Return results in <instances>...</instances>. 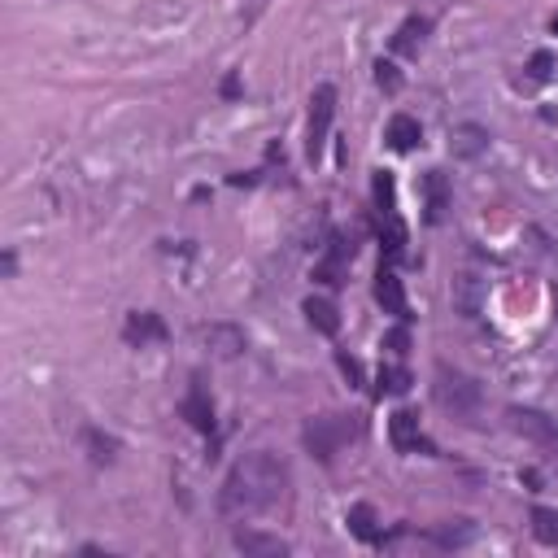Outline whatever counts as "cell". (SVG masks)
I'll use <instances>...</instances> for the list:
<instances>
[{"instance_id":"6da1fadb","label":"cell","mask_w":558,"mask_h":558,"mask_svg":"<svg viewBox=\"0 0 558 558\" xmlns=\"http://www.w3.org/2000/svg\"><path fill=\"white\" fill-rule=\"evenodd\" d=\"M288 493V463L257 449V454H245L231 472L223 475V489H219V510L227 519H249V515H262L271 510Z\"/></svg>"},{"instance_id":"7a4b0ae2","label":"cell","mask_w":558,"mask_h":558,"mask_svg":"<svg viewBox=\"0 0 558 558\" xmlns=\"http://www.w3.org/2000/svg\"><path fill=\"white\" fill-rule=\"evenodd\" d=\"M371 201H375V236H380V245L389 249V257H401L406 253V223L397 214V184H392L389 170H375Z\"/></svg>"},{"instance_id":"3957f363","label":"cell","mask_w":558,"mask_h":558,"mask_svg":"<svg viewBox=\"0 0 558 558\" xmlns=\"http://www.w3.org/2000/svg\"><path fill=\"white\" fill-rule=\"evenodd\" d=\"M432 397H436V406L449 410L454 418H463V423H472L480 415V384H475L472 375H463V371H454L449 363L436 366V384H432Z\"/></svg>"},{"instance_id":"277c9868","label":"cell","mask_w":558,"mask_h":558,"mask_svg":"<svg viewBox=\"0 0 558 558\" xmlns=\"http://www.w3.org/2000/svg\"><path fill=\"white\" fill-rule=\"evenodd\" d=\"M306 449L319 458V463H332L340 449L349 446L354 436H358V423H349L345 415H319L306 423Z\"/></svg>"},{"instance_id":"5b68a950","label":"cell","mask_w":558,"mask_h":558,"mask_svg":"<svg viewBox=\"0 0 558 558\" xmlns=\"http://www.w3.org/2000/svg\"><path fill=\"white\" fill-rule=\"evenodd\" d=\"M336 118V87L319 84L310 92V122H306V158L319 162L323 158V144H328V131H332Z\"/></svg>"},{"instance_id":"8992f818","label":"cell","mask_w":558,"mask_h":558,"mask_svg":"<svg viewBox=\"0 0 558 558\" xmlns=\"http://www.w3.org/2000/svg\"><path fill=\"white\" fill-rule=\"evenodd\" d=\"M506 418H510V428H515L524 441H532V446L545 449V454H558V423L550 415L528 410V406H510V410H506Z\"/></svg>"},{"instance_id":"52a82bcc","label":"cell","mask_w":558,"mask_h":558,"mask_svg":"<svg viewBox=\"0 0 558 558\" xmlns=\"http://www.w3.org/2000/svg\"><path fill=\"white\" fill-rule=\"evenodd\" d=\"M375 302L384 306V314H392L397 323H410V302H406V288L392 266H380L375 271Z\"/></svg>"},{"instance_id":"ba28073f","label":"cell","mask_w":558,"mask_h":558,"mask_svg":"<svg viewBox=\"0 0 558 558\" xmlns=\"http://www.w3.org/2000/svg\"><path fill=\"white\" fill-rule=\"evenodd\" d=\"M349 257H354V245H345V236H332L328 253L314 262V284H323V288H340V284H345V266H349Z\"/></svg>"},{"instance_id":"9c48e42d","label":"cell","mask_w":558,"mask_h":558,"mask_svg":"<svg viewBox=\"0 0 558 558\" xmlns=\"http://www.w3.org/2000/svg\"><path fill=\"white\" fill-rule=\"evenodd\" d=\"M389 441L397 454H415V449H432L428 446V436H423V428H418V415L415 410H392L389 418Z\"/></svg>"},{"instance_id":"30bf717a","label":"cell","mask_w":558,"mask_h":558,"mask_svg":"<svg viewBox=\"0 0 558 558\" xmlns=\"http://www.w3.org/2000/svg\"><path fill=\"white\" fill-rule=\"evenodd\" d=\"M196 336L210 345L214 358H240V354H245V332L231 328V323H210V328H201Z\"/></svg>"},{"instance_id":"8fae6325","label":"cell","mask_w":558,"mask_h":558,"mask_svg":"<svg viewBox=\"0 0 558 558\" xmlns=\"http://www.w3.org/2000/svg\"><path fill=\"white\" fill-rule=\"evenodd\" d=\"M231 541H236V550H245L253 558H284L288 554V541H279L271 532H257V528H236L231 532Z\"/></svg>"},{"instance_id":"7c38bea8","label":"cell","mask_w":558,"mask_h":558,"mask_svg":"<svg viewBox=\"0 0 558 558\" xmlns=\"http://www.w3.org/2000/svg\"><path fill=\"white\" fill-rule=\"evenodd\" d=\"M449 148H454V158L472 162V158H480V153L489 148V131H484L480 122H458L454 136H449Z\"/></svg>"},{"instance_id":"4fadbf2b","label":"cell","mask_w":558,"mask_h":558,"mask_svg":"<svg viewBox=\"0 0 558 558\" xmlns=\"http://www.w3.org/2000/svg\"><path fill=\"white\" fill-rule=\"evenodd\" d=\"M184 418L193 423L196 432H214V401H210V392L201 389V384H193L188 389V397H184Z\"/></svg>"},{"instance_id":"5bb4252c","label":"cell","mask_w":558,"mask_h":558,"mask_svg":"<svg viewBox=\"0 0 558 558\" xmlns=\"http://www.w3.org/2000/svg\"><path fill=\"white\" fill-rule=\"evenodd\" d=\"M122 336H127V345H140V349H144V345H153V340H166V323L144 310V314H131V319H127Z\"/></svg>"},{"instance_id":"9a60e30c","label":"cell","mask_w":558,"mask_h":558,"mask_svg":"<svg viewBox=\"0 0 558 558\" xmlns=\"http://www.w3.org/2000/svg\"><path fill=\"white\" fill-rule=\"evenodd\" d=\"M423 193H428V223H441L449 210V184L441 170H428L423 175Z\"/></svg>"},{"instance_id":"2e32d148","label":"cell","mask_w":558,"mask_h":558,"mask_svg":"<svg viewBox=\"0 0 558 558\" xmlns=\"http://www.w3.org/2000/svg\"><path fill=\"white\" fill-rule=\"evenodd\" d=\"M454 306L463 310V319H475L484 306V284L475 275H458L454 279Z\"/></svg>"},{"instance_id":"e0dca14e","label":"cell","mask_w":558,"mask_h":558,"mask_svg":"<svg viewBox=\"0 0 558 558\" xmlns=\"http://www.w3.org/2000/svg\"><path fill=\"white\" fill-rule=\"evenodd\" d=\"M418 140H423L418 118H410V113H392V118H389V144H392V148H397V153H410Z\"/></svg>"},{"instance_id":"ac0fdd59","label":"cell","mask_w":558,"mask_h":558,"mask_svg":"<svg viewBox=\"0 0 558 558\" xmlns=\"http://www.w3.org/2000/svg\"><path fill=\"white\" fill-rule=\"evenodd\" d=\"M349 532L358 536V541H366V545H375L384 532H380V519H375V506H366V502H358V506H349Z\"/></svg>"},{"instance_id":"d6986e66","label":"cell","mask_w":558,"mask_h":558,"mask_svg":"<svg viewBox=\"0 0 558 558\" xmlns=\"http://www.w3.org/2000/svg\"><path fill=\"white\" fill-rule=\"evenodd\" d=\"M428 27H432L428 18H418V14H410V18H406L401 27L392 31V53H415L418 44H423V35H428Z\"/></svg>"},{"instance_id":"ffe728a7","label":"cell","mask_w":558,"mask_h":558,"mask_svg":"<svg viewBox=\"0 0 558 558\" xmlns=\"http://www.w3.org/2000/svg\"><path fill=\"white\" fill-rule=\"evenodd\" d=\"M302 310H306V319H310V328H314V332H323V336H336V332H340V314H336L332 302H323V297H310Z\"/></svg>"},{"instance_id":"44dd1931","label":"cell","mask_w":558,"mask_h":558,"mask_svg":"<svg viewBox=\"0 0 558 558\" xmlns=\"http://www.w3.org/2000/svg\"><path fill=\"white\" fill-rule=\"evenodd\" d=\"M428 536H432L441 550H463V545L475 536V528L467 524V519H454V524H446V528H432Z\"/></svg>"},{"instance_id":"7402d4cb","label":"cell","mask_w":558,"mask_h":558,"mask_svg":"<svg viewBox=\"0 0 558 558\" xmlns=\"http://www.w3.org/2000/svg\"><path fill=\"white\" fill-rule=\"evenodd\" d=\"M401 397V392H410V371L406 366H380V375H375V397Z\"/></svg>"},{"instance_id":"603a6c76","label":"cell","mask_w":558,"mask_h":558,"mask_svg":"<svg viewBox=\"0 0 558 558\" xmlns=\"http://www.w3.org/2000/svg\"><path fill=\"white\" fill-rule=\"evenodd\" d=\"M532 536L541 541V545H558V510L550 506H532Z\"/></svg>"},{"instance_id":"cb8c5ba5","label":"cell","mask_w":558,"mask_h":558,"mask_svg":"<svg viewBox=\"0 0 558 558\" xmlns=\"http://www.w3.org/2000/svg\"><path fill=\"white\" fill-rule=\"evenodd\" d=\"M87 449H92V463H113L118 441H113V436H101V432H87Z\"/></svg>"},{"instance_id":"d4e9b609","label":"cell","mask_w":558,"mask_h":558,"mask_svg":"<svg viewBox=\"0 0 558 558\" xmlns=\"http://www.w3.org/2000/svg\"><path fill=\"white\" fill-rule=\"evenodd\" d=\"M550 75H554V53L536 49V53H532V61H528V79H532V84H545Z\"/></svg>"},{"instance_id":"484cf974","label":"cell","mask_w":558,"mask_h":558,"mask_svg":"<svg viewBox=\"0 0 558 558\" xmlns=\"http://www.w3.org/2000/svg\"><path fill=\"white\" fill-rule=\"evenodd\" d=\"M375 84L384 87V92H397V87H401V75H397V66H392V61H384V57L375 61Z\"/></svg>"},{"instance_id":"4316f807","label":"cell","mask_w":558,"mask_h":558,"mask_svg":"<svg viewBox=\"0 0 558 558\" xmlns=\"http://www.w3.org/2000/svg\"><path fill=\"white\" fill-rule=\"evenodd\" d=\"M384 345H389L397 358H406V354H410V328H406V323H397V328L384 336Z\"/></svg>"},{"instance_id":"83f0119b","label":"cell","mask_w":558,"mask_h":558,"mask_svg":"<svg viewBox=\"0 0 558 558\" xmlns=\"http://www.w3.org/2000/svg\"><path fill=\"white\" fill-rule=\"evenodd\" d=\"M336 366H340V371H345V380H349V384H354V389H363V363H358V358H349V354H336Z\"/></svg>"},{"instance_id":"f1b7e54d","label":"cell","mask_w":558,"mask_h":558,"mask_svg":"<svg viewBox=\"0 0 558 558\" xmlns=\"http://www.w3.org/2000/svg\"><path fill=\"white\" fill-rule=\"evenodd\" d=\"M554 306H558V288H554Z\"/></svg>"}]
</instances>
